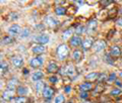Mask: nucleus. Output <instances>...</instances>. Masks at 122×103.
I'll list each match as a JSON object with an SVG mask.
<instances>
[{"label": "nucleus", "mask_w": 122, "mask_h": 103, "mask_svg": "<svg viewBox=\"0 0 122 103\" xmlns=\"http://www.w3.org/2000/svg\"><path fill=\"white\" fill-rule=\"evenodd\" d=\"M68 52H69V49H68V47L65 45V44H61L58 48H57V56H58V59L63 61L67 58L68 56Z\"/></svg>", "instance_id": "obj_1"}, {"label": "nucleus", "mask_w": 122, "mask_h": 103, "mask_svg": "<svg viewBox=\"0 0 122 103\" xmlns=\"http://www.w3.org/2000/svg\"><path fill=\"white\" fill-rule=\"evenodd\" d=\"M105 47H106V43L104 40H98V41H96V43L94 44V49L96 52H100V51H102V49H105Z\"/></svg>", "instance_id": "obj_2"}, {"label": "nucleus", "mask_w": 122, "mask_h": 103, "mask_svg": "<svg viewBox=\"0 0 122 103\" xmlns=\"http://www.w3.org/2000/svg\"><path fill=\"white\" fill-rule=\"evenodd\" d=\"M8 32L11 34V36H17V34H20L21 29H20V27L18 25L14 24V25H12V26H10L9 27Z\"/></svg>", "instance_id": "obj_3"}, {"label": "nucleus", "mask_w": 122, "mask_h": 103, "mask_svg": "<svg viewBox=\"0 0 122 103\" xmlns=\"http://www.w3.org/2000/svg\"><path fill=\"white\" fill-rule=\"evenodd\" d=\"M30 67H33V68H39L43 65V61H42L41 58H34L30 60Z\"/></svg>", "instance_id": "obj_4"}, {"label": "nucleus", "mask_w": 122, "mask_h": 103, "mask_svg": "<svg viewBox=\"0 0 122 103\" xmlns=\"http://www.w3.org/2000/svg\"><path fill=\"white\" fill-rule=\"evenodd\" d=\"M53 94H54V90H53L51 87H46L43 91V95L46 99H50L53 96Z\"/></svg>", "instance_id": "obj_5"}, {"label": "nucleus", "mask_w": 122, "mask_h": 103, "mask_svg": "<svg viewBox=\"0 0 122 103\" xmlns=\"http://www.w3.org/2000/svg\"><path fill=\"white\" fill-rule=\"evenodd\" d=\"M36 41H38L41 45H45L49 41V36L47 34H42V36H39L36 37Z\"/></svg>", "instance_id": "obj_6"}, {"label": "nucleus", "mask_w": 122, "mask_h": 103, "mask_svg": "<svg viewBox=\"0 0 122 103\" xmlns=\"http://www.w3.org/2000/svg\"><path fill=\"white\" fill-rule=\"evenodd\" d=\"M110 54L113 57H119L121 55V49L118 45H113L111 48V51H110Z\"/></svg>", "instance_id": "obj_7"}, {"label": "nucleus", "mask_w": 122, "mask_h": 103, "mask_svg": "<svg viewBox=\"0 0 122 103\" xmlns=\"http://www.w3.org/2000/svg\"><path fill=\"white\" fill-rule=\"evenodd\" d=\"M69 43H70L71 47H78V45L81 44V37L79 36H73V37H71L70 39Z\"/></svg>", "instance_id": "obj_8"}, {"label": "nucleus", "mask_w": 122, "mask_h": 103, "mask_svg": "<svg viewBox=\"0 0 122 103\" xmlns=\"http://www.w3.org/2000/svg\"><path fill=\"white\" fill-rule=\"evenodd\" d=\"M12 97H13V90L4 91L2 94V98L4 100H12Z\"/></svg>", "instance_id": "obj_9"}, {"label": "nucleus", "mask_w": 122, "mask_h": 103, "mask_svg": "<svg viewBox=\"0 0 122 103\" xmlns=\"http://www.w3.org/2000/svg\"><path fill=\"white\" fill-rule=\"evenodd\" d=\"M46 22H47V23L50 25L51 27H54V26H56L57 24H58L59 21L57 19H55L53 16H48L47 18H46Z\"/></svg>", "instance_id": "obj_10"}, {"label": "nucleus", "mask_w": 122, "mask_h": 103, "mask_svg": "<svg viewBox=\"0 0 122 103\" xmlns=\"http://www.w3.org/2000/svg\"><path fill=\"white\" fill-rule=\"evenodd\" d=\"M45 52V47L43 45H37L33 48V53L35 54H43Z\"/></svg>", "instance_id": "obj_11"}, {"label": "nucleus", "mask_w": 122, "mask_h": 103, "mask_svg": "<svg viewBox=\"0 0 122 103\" xmlns=\"http://www.w3.org/2000/svg\"><path fill=\"white\" fill-rule=\"evenodd\" d=\"M81 45H82V49H85V51H86V49H89L91 47H93V40H92V39L86 40L81 44Z\"/></svg>", "instance_id": "obj_12"}, {"label": "nucleus", "mask_w": 122, "mask_h": 103, "mask_svg": "<svg viewBox=\"0 0 122 103\" xmlns=\"http://www.w3.org/2000/svg\"><path fill=\"white\" fill-rule=\"evenodd\" d=\"M47 71L49 72V73H54V72H57V71H58V67H57V65H56L55 63L51 62L50 64L48 65Z\"/></svg>", "instance_id": "obj_13"}, {"label": "nucleus", "mask_w": 122, "mask_h": 103, "mask_svg": "<svg viewBox=\"0 0 122 103\" xmlns=\"http://www.w3.org/2000/svg\"><path fill=\"white\" fill-rule=\"evenodd\" d=\"M42 77H43V73H42L41 71H37V72H35V73L33 74L32 80L33 81H35V82H39L40 79H42Z\"/></svg>", "instance_id": "obj_14"}, {"label": "nucleus", "mask_w": 122, "mask_h": 103, "mask_svg": "<svg viewBox=\"0 0 122 103\" xmlns=\"http://www.w3.org/2000/svg\"><path fill=\"white\" fill-rule=\"evenodd\" d=\"M22 62H24V61H22V59L20 58V57H14V58L12 59V64L15 67H21Z\"/></svg>", "instance_id": "obj_15"}, {"label": "nucleus", "mask_w": 122, "mask_h": 103, "mask_svg": "<svg viewBox=\"0 0 122 103\" xmlns=\"http://www.w3.org/2000/svg\"><path fill=\"white\" fill-rule=\"evenodd\" d=\"M97 27V21L96 20H90L87 22V29H89V32L94 31V29Z\"/></svg>", "instance_id": "obj_16"}, {"label": "nucleus", "mask_w": 122, "mask_h": 103, "mask_svg": "<svg viewBox=\"0 0 122 103\" xmlns=\"http://www.w3.org/2000/svg\"><path fill=\"white\" fill-rule=\"evenodd\" d=\"M98 76H99V74L96 73V72H95V73H91L86 76V80H87V81H95V80L98 79Z\"/></svg>", "instance_id": "obj_17"}, {"label": "nucleus", "mask_w": 122, "mask_h": 103, "mask_svg": "<svg viewBox=\"0 0 122 103\" xmlns=\"http://www.w3.org/2000/svg\"><path fill=\"white\" fill-rule=\"evenodd\" d=\"M55 13L57 15H64L66 13V9L62 6H58V7H56V9H55Z\"/></svg>", "instance_id": "obj_18"}, {"label": "nucleus", "mask_w": 122, "mask_h": 103, "mask_svg": "<svg viewBox=\"0 0 122 103\" xmlns=\"http://www.w3.org/2000/svg\"><path fill=\"white\" fill-rule=\"evenodd\" d=\"M81 91H83V92L90 91L92 89V84H90V83H82L81 85Z\"/></svg>", "instance_id": "obj_19"}, {"label": "nucleus", "mask_w": 122, "mask_h": 103, "mask_svg": "<svg viewBox=\"0 0 122 103\" xmlns=\"http://www.w3.org/2000/svg\"><path fill=\"white\" fill-rule=\"evenodd\" d=\"M26 101H28V99H26L25 97H24V96H20V97H16V98L12 99L13 103H26Z\"/></svg>", "instance_id": "obj_20"}, {"label": "nucleus", "mask_w": 122, "mask_h": 103, "mask_svg": "<svg viewBox=\"0 0 122 103\" xmlns=\"http://www.w3.org/2000/svg\"><path fill=\"white\" fill-rule=\"evenodd\" d=\"M72 57H73V60L74 61H79L81 58V52L78 51V49H75V51L73 52V55H72Z\"/></svg>", "instance_id": "obj_21"}, {"label": "nucleus", "mask_w": 122, "mask_h": 103, "mask_svg": "<svg viewBox=\"0 0 122 103\" xmlns=\"http://www.w3.org/2000/svg\"><path fill=\"white\" fill-rule=\"evenodd\" d=\"M13 41V39L10 36H4L2 37V40H1V44L2 45H8V44H11Z\"/></svg>", "instance_id": "obj_22"}, {"label": "nucleus", "mask_w": 122, "mask_h": 103, "mask_svg": "<svg viewBox=\"0 0 122 103\" xmlns=\"http://www.w3.org/2000/svg\"><path fill=\"white\" fill-rule=\"evenodd\" d=\"M26 92H28V90H26V88L24 87V86H20V87H18L17 88V93H18L20 96H22V95L26 94Z\"/></svg>", "instance_id": "obj_23"}, {"label": "nucleus", "mask_w": 122, "mask_h": 103, "mask_svg": "<svg viewBox=\"0 0 122 103\" xmlns=\"http://www.w3.org/2000/svg\"><path fill=\"white\" fill-rule=\"evenodd\" d=\"M71 34H72V30H71V29H67V30H65V31L63 32V34H62L63 40L69 39V36H71Z\"/></svg>", "instance_id": "obj_24"}, {"label": "nucleus", "mask_w": 122, "mask_h": 103, "mask_svg": "<svg viewBox=\"0 0 122 103\" xmlns=\"http://www.w3.org/2000/svg\"><path fill=\"white\" fill-rule=\"evenodd\" d=\"M44 86H45V84L43 83V82H41V81H39V82H37V84H36V90L37 91H40V90H42L44 88ZM45 89V88H44Z\"/></svg>", "instance_id": "obj_25"}, {"label": "nucleus", "mask_w": 122, "mask_h": 103, "mask_svg": "<svg viewBox=\"0 0 122 103\" xmlns=\"http://www.w3.org/2000/svg\"><path fill=\"white\" fill-rule=\"evenodd\" d=\"M65 98H64L63 95H58L56 98H55V103H63Z\"/></svg>", "instance_id": "obj_26"}, {"label": "nucleus", "mask_w": 122, "mask_h": 103, "mask_svg": "<svg viewBox=\"0 0 122 103\" xmlns=\"http://www.w3.org/2000/svg\"><path fill=\"white\" fill-rule=\"evenodd\" d=\"M29 34H30V29L25 28L24 30H21V32H20V37H26V36H29Z\"/></svg>", "instance_id": "obj_27"}, {"label": "nucleus", "mask_w": 122, "mask_h": 103, "mask_svg": "<svg viewBox=\"0 0 122 103\" xmlns=\"http://www.w3.org/2000/svg\"><path fill=\"white\" fill-rule=\"evenodd\" d=\"M83 29H85V27H83L82 25H79L78 27H76V29H75V33H76V34H81V33L83 32Z\"/></svg>", "instance_id": "obj_28"}, {"label": "nucleus", "mask_w": 122, "mask_h": 103, "mask_svg": "<svg viewBox=\"0 0 122 103\" xmlns=\"http://www.w3.org/2000/svg\"><path fill=\"white\" fill-rule=\"evenodd\" d=\"M115 79H116V75L113 73V74H111V75H110L109 77H108V80H107V81H108L109 83H111V82H113V81H116Z\"/></svg>", "instance_id": "obj_29"}, {"label": "nucleus", "mask_w": 122, "mask_h": 103, "mask_svg": "<svg viewBox=\"0 0 122 103\" xmlns=\"http://www.w3.org/2000/svg\"><path fill=\"white\" fill-rule=\"evenodd\" d=\"M1 71L2 72H6L7 71V64H6V62H2L1 63Z\"/></svg>", "instance_id": "obj_30"}, {"label": "nucleus", "mask_w": 122, "mask_h": 103, "mask_svg": "<svg viewBox=\"0 0 122 103\" xmlns=\"http://www.w3.org/2000/svg\"><path fill=\"white\" fill-rule=\"evenodd\" d=\"M120 93H121V90H120V89H115V90H112V91H111V95H113V96L119 95Z\"/></svg>", "instance_id": "obj_31"}, {"label": "nucleus", "mask_w": 122, "mask_h": 103, "mask_svg": "<svg viewBox=\"0 0 122 103\" xmlns=\"http://www.w3.org/2000/svg\"><path fill=\"white\" fill-rule=\"evenodd\" d=\"M49 81H50L51 83H56L58 80H57V77H55V76H52V77L49 78Z\"/></svg>", "instance_id": "obj_32"}, {"label": "nucleus", "mask_w": 122, "mask_h": 103, "mask_svg": "<svg viewBox=\"0 0 122 103\" xmlns=\"http://www.w3.org/2000/svg\"><path fill=\"white\" fill-rule=\"evenodd\" d=\"M81 98H82V99H86V98H87V93L86 92H82L81 93Z\"/></svg>", "instance_id": "obj_33"}, {"label": "nucleus", "mask_w": 122, "mask_h": 103, "mask_svg": "<svg viewBox=\"0 0 122 103\" xmlns=\"http://www.w3.org/2000/svg\"><path fill=\"white\" fill-rule=\"evenodd\" d=\"M115 84L117 86H119V87H122V82L120 81V80H116L115 81Z\"/></svg>", "instance_id": "obj_34"}, {"label": "nucleus", "mask_w": 122, "mask_h": 103, "mask_svg": "<svg viewBox=\"0 0 122 103\" xmlns=\"http://www.w3.org/2000/svg\"><path fill=\"white\" fill-rule=\"evenodd\" d=\"M70 90H71V87L70 86H67L66 88H65V92L68 93V92H70Z\"/></svg>", "instance_id": "obj_35"}, {"label": "nucleus", "mask_w": 122, "mask_h": 103, "mask_svg": "<svg viewBox=\"0 0 122 103\" xmlns=\"http://www.w3.org/2000/svg\"><path fill=\"white\" fill-rule=\"evenodd\" d=\"M117 23L119 24V25H122V18H120V19H118V21H117Z\"/></svg>", "instance_id": "obj_36"}, {"label": "nucleus", "mask_w": 122, "mask_h": 103, "mask_svg": "<svg viewBox=\"0 0 122 103\" xmlns=\"http://www.w3.org/2000/svg\"><path fill=\"white\" fill-rule=\"evenodd\" d=\"M24 71H25V72H24V73H25V74H26V73H28V70H26V69H25V70H24Z\"/></svg>", "instance_id": "obj_37"}, {"label": "nucleus", "mask_w": 122, "mask_h": 103, "mask_svg": "<svg viewBox=\"0 0 122 103\" xmlns=\"http://www.w3.org/2000/svg\"><path fill=\"white\" fill-rule=\"evenodd\" d=\"M120 78H121V79H122V71H121V72H120Z\"/></svg>", "instance_id": "obj_38"}, {"label": "nucleus", "mask_w": 122, "mask_h": 103, "mask_svg": "<svg viewBox=\"0 0 122 103\" xmlns=\"http://www.w3.org/2000/svg\"><path fill=\"white\" fill-rule=\"evenodd\" d=\"M120 12H121V14H122V9H121V11H120Z\"/></svg>", "instance_id": "obj_39"}, {"label": "nucleus", "mask_w": 122, "mask_h": 103, "mask_svg": "<svg viewBox=\"0 0 122 103\" xmlns=\"http://www.w3.org/2000/svg\"><path fill=\"white\" fill-rule=\"evenodd\" d=\"M69 103H70V102H69Z\"/></svg>", "instance_id": "obj_40"}]
</instances>
